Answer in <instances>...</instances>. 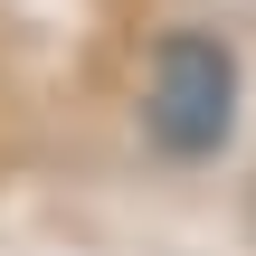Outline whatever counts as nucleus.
Segmentation results:
<instances>
[{"mask_svg": "<svg viewBox=\"0 0 256 256\" xmlns=\"http://www.w3.org/2000/svg\"><path fill=\"white\" fill-rule=\"evenodd\" d=\"M142 133H152L171 162H209V152L238 133V57H228V38L171 28V38L152 48V76H142Z\"/></svg>", "mask_w": 256, "mask_h": 256, "instance_id": "nucleus-1", "label": "nucleus"}]
</instances>
